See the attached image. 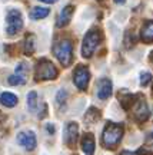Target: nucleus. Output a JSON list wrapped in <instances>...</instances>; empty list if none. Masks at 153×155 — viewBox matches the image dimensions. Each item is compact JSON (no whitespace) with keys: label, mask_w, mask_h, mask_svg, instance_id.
Wrapping results in <instances>:
<instances>
[{"label":"nucleus","mask_w":153,"mask_h":155,"mask_svg":"<svg viewBox=\"0 0 153 155\" xmlns=\"http://www.w3.org/2000/svg\"><path fill=\"white\" fill-rule=\"evenodd\" d=\"M122 135H123V128L120 125H115V124L106 125L103 131V137H102L103 145L106 148H115L122 139Z\"/></svg>","instance_id":"obj_1"},{"label":"nucleus","mask_w":153,"mask_h":155,"mask_svg":"<svg viewBox=\"0 0 153 155\" xmlns=\"http://www.w3.org/2000/svg\"><path fill=\"white\" fill-rule=\"evenodd\" d=\"M23 28V16L17 9H9L6 13V32L9 36H14Z\"/></svg>","instance_id":"obj_2"},{"label":"nucleus","mask_w":153,"mask_h":155,"mask_svg":"<svg viewBox=\"0 0 153 155\" xmlns=\"http://www.w3.org/2000/svg\"><path fill=\"white\" fill-rule=\"evenodd\" d=\"M100 42H102V33L99 30H89L83 39L82 55L84 58H90Z\"/></svg>","instance_id":"obj_3"},{"label":"nucleus","mask_w":153,"mask_h":155,"mask_svg":"<svg viewBox=\"0 0 153 155\" xmlns=\"http://www.w3.org/2000/svg\"><path fill=\"white\" fill-rule=\"evenodd\" d=\"M53 52H55L56 58L59 59L63 66H67L72 62V43L69 40H60L53 46Z\"/></svg>","instance_id":"obj_4"},{"label":"nucleus","mask_w":153,"mask_h":155,"mask_svg":"<svg viewBox=\"0 0 153 155\" xmlns=\"http://www.w3.org/2000/svg\"><path fill=\"white\" fill-rule=\"evenodd\" d=\"M56 76H57V69L52 62L46 61V59L39 62L37 68H36V78L37 79L47 81V79H56Z\"/></svg>","instance_id":"obj_5"},{"label":"nucleus","mask_w":153,"mask_h":155,"mask_svg":"<svg viewBox=\"0 0 153 155\" xmlns=\"http://www.w3.org/2000/svg\"><path fill=\"white\" fill-rule=\"evenodd\" d=\"M17 144L23 147L26 151H33L37 145V141H36V135L33 131H22V132L17 134L16 137Z\"/></svg>","instance_id":"obj_6"},{"label":"nucleus","mask_w":153,"mask_h":155,"mask_svg":"<svg viewBox=\"0 0 153 155\" xmlns=\"http://www.w3.org/2000/svg\"><path fill=\"white\" fill-rule=\"evenodd\" d=\"M89 79H90V73H89L88 68L80 65V66H77L75 69V72H73V82H75V85L80 91L86 89V86H88V83H89Z\"/></svg>","instance_id":"obj_7"},{"label":"nucleus","mask_w":153,"mask_h":155,"mask_svg":"<svg viewBox=\"0 0 153 155\" xmlns=\"http://www.w3.org/2000/svg\"><path fill=\"white\" fill-rule=\"evenodd\" d=\"M96 95H97L99 99H107L110 95H112V82L107 78H102L99 79L96 83Z\"/></svg>","instance_id":"obj_8"},{"label":"nucleus","mask_w":153,"mask_h":155,"mask_svg":"<svg viewBox=\"0 0 153 155\" xmlns=\"http://www.w3.org/2000/svg\"><path fill=\"white\" fill-rule=\"evenodd\" d=\"M77 132H79V128L77 124L75 122H69L65 128V142L67 145H73L77 139Z\"/></svg>","instance_id":"obj_9"},{"label":"nucleus","mask_w":153,"mask_h":155,"mask_svg":"<svg viewBox=\"0 0 153 155\" xmlns=\"http://www.w3.org/2000/svg\"><path fill=\"white\" fill-rule=\"evenodd\" d=\"M73 10H75L73 6H66V7L62 9L60 13H59V17H57V22H56L57 28H63V26H66L67 23L70 22L72 16H73Z\"/></svg>","instance_id":"obj_10"},{"label":"nucleus","mask_w":153,"mask_h":155,"mask_svg":"<svg viewBox=\"0 0 153 155\" xmlns=\"http://www.w3.org/2000/svg\"><path fill=\"white\" fill-rule=\"evenodd\" d=\"M17 102H19L17 96L11 92H3L0 95V104L6 108H13V106L17 105Z\"/></svg>","instance_id":"obj_11"},{"label":"nucleus","mask_w":153,"mask_h":155,"mask_svg":"<svg viewBox=\"0 0 153 155\" xmlns=\"http://www.w3.org/2000/svg\"><path fill=\"white\" fill-rule=\"evenodd\" d=\"M135 116H136L137 121H146L149 116V108L146 105V102L145 101H139V104H137L136 109H135Z\"/></svg>","instance_id":"obj_12"},{"label":"nucleus","mask_w":153,"mask_h":155,"mask_svg":"<svg viewBox=\"0 0 153 155\" xmlns=\"http://www.w3.org/2000/svg\"><path fill=\"white\" fill-rule=\"evenodd\" d=\"M82 148L86 155H93V152H94V138L92 137V134H86L83 137Z\"/></svg>","instance_id":"obj_13"},{"label":"nucleus","mask_w":153,"mask_h":155,"mask_svg":"<svg viewBox=\"0 0 153 155\" xmlns=\"http://www.w3.org/2000/svg\"><path fill=\"white\" fill-rule=\"evenodd\" d=\"M142 39L145 42H152L153 40V20L148 22L142 28Z\"/></svg>","instance_id":"obj_14"},{"label":"nucleus","mask_w":153,"mask_h":155,"mask_svg":"<svg viewBox=\"0 0 153 155\" xmlns=\"http://www.w3.org/2000/svg\"><path fill=\"white\" fill-rule=\"evenodd\" d=\"M49 15V9L47 7H33L30 12V17L33 20H39V19H44Z\"/></svg>","instance_id":"obj_15"},{"label":"nucleus","mask_w":153,"mask_h":155,"mask_svg":"<svg viewBox=\"0 0 153 155\" xmlns=\"http://www.w3.org/2000/svg\"><path fill=\"white\" fill-rule=\"evenodd\" d=\"M27 108L30 112H34L37 109V94L34 91L29 92L27 95Z\"/></svg>","instance_id":"obj_16"},{"label":"nucleus","mask_w":153,"mask_h":155,"mask_svg":"<svg viewBox=\"0 0 153 155\" xmlns=\"http://www.w3.org/2000/svg\"><path fill=\"white\" fill-rule=\"evenodd\" d=\"M36 49V39L33 35H30L27 39H26V43H24V53L27 56H30Z\"/></svg>","instance_id":"obj_17"},{"label":"nucleus","mask_w":153,"mask_h":155,"mask_svg":"<svg viewBox=\"0 0 153 155\" xmlns=\"http://www.w3.org/2000/svg\"><path fill=\"white\" fill-rule=\"evenodd\" d=\"M7 82L11 86H19V85H24L26 79H24V76H20V75H11V76H9Z\"/></svg>","instance_id":"obj_18"},{"label":"nucleus","mask_w":153,"mask_h":155,"mask_svg":"<svg viewBox=\"0 0 153 155\" xmlns=\"http://www.w3.org/2000/svg\"><path fill=\"white\" fill-rule=\"evenodd\" d=\"M66 99H67V91L66 89H60L57 95H56V104L57 105H62V104H65Z\"/></svg>","instance_id":"obj_19"},{"label":"nucleus","mask_w":153,"mask_h":155,"mask_svg":"<svg viewBox=\"0 0 153 155\" xmlns=\"http://www.w3.org/2000/svg\"><path fill=\"white\" fill-rule=\"evenodd\" d=\"M150 81H152V75H150L149 72H142L140 73V85H142V86H148Z\"/></svg>","instance_id":"obj_20"},{"label":"nucleus","mask_w":153,"mask_h":155,"mask_svg":"<svg viewBox=\"0 0 153 155\" xmlns=\"http://www.w3.org/2000/svg\"><path fill=\"white\" fill-rule=\"evenodd\" d=\"M29 69H27V65L26 63H19L16 66V75H20V76H24L26 75V72H27Z\"/></svg>","instance_id":"obj_21"},{"label":"nucleus","mask_w":153,"mask_h":155,"mask_svg":"<svg viewBox=\"0 0 153 155\" xmlns=\"http://www.w3.org/2000/svg\"><path fill=\"white\" fill-rule=\"evenodd\" d=\"M47 131H49V132H55V125H50V124H47Z\"/></svg>","instance_id":"obj_22"},{"label":"nucleus","mask_w":153,"mask_h":155,"mask_svg":"<svg viewBox=\"0 0 153 155\" xmlns=\"http://www.w3.org/2000/svg\"><path fill=\"white\" fill-rule=\"evenodd\" d=\"M113 2H115L116 5H123V3H125L126 0H113Z\"/></svg>","instance_id":"obj_23"},{"label":"nucleus","mask_w":153,"mask_h":155,"mask_svg":"<svg viewBox=\"0 0 153 155\" xmlns=\"http://www.w3.org/2000/svg\"><path fill=\"white\" fill-rule=\"evenodd\" d=\"M40 2H44V3H56L57 0H40Z\"/></svg>","instance_id":"obj_24"},{"label":"nucleus","mask_w":153,"mask_h":155,"mask_svg":"<svg viewBox=\"0 0 153 155\" xmlns=\"http://www.w3.org/2000/svg\"><path fill=\"white\" fill-rule=\"evenodd\" d=\"M120 155H135V154H133V152H129V151H123Z\"/></svg>","instance_id":"obj_25"},{"label":"nucleus","mask_w":153,"mask_h":155,"mask_svg":"<svg viewBox=\"0 0 153 155\" xmlns=\"http://www.w3.org/2000/svg\"><path fill=\"white\" fill-rule=\"evenodd\" d=\"M148 139H149V141H152V142H153V132L150 134V135H149V138H148Z\"/></svg>","instance_id":"obj_26"},{"label":"nucleus","mask_w":153,"mask_h":155,"mask_svg":"<svg viewBox=\"0 0 153 155\" xmlns=\"http://www.w3.org/2000/svg\"><path fill=\"white\" fill-rule=\"evenodd\" d=\"M150 62L153 63V53H152V56H150Z\"/></svg>","instance_id":"obj_27"}]
</instances>
